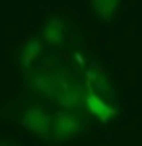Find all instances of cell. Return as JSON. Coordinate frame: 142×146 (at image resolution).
Instances as JSON below:
<instances>
[{
	"label": "cell",
	"mask_w": 142,
	"mask_h": 146,
	"mask_svg": "<svg viewBox=\"0 0 142 146\" xmlns=\"http://www.w3.org/2000/svg\"><path fill=\"white\" fill-rule=\"evenodd\" d=\"M64 35H66V25L58 18L49 20L47 25L43 27V39H45V43H49V45H58L64 39Z\"/></svg>",
	"instance_id": "cell-8"
},
{
	"label": "cell",
	"mask_w": 142,
	"mask_h": 146,
	"mask_svg": "<svg viewBox=\"0 0 142 146\" xmlns=\"http://www.w3.org/2000/svg\"><path fill=\"white\" fill-rule=\"evenodd\" d=\"M84 103H86V109L94 117H98L101 123H109L111 119L117 115V109L115 107H111V105H107V101L103 100L101 96H98V94H94V92H86V96H84Z\"/></svg>",
	"instance_id": "cell-4"
},
{
	"label": "cell",
	"mask_w": 142,
	"mask_h": 146,
	"mask_svg": "<svg viewBox=\"0 0 142 146\" xmlns=\"http://www.w3.org/2000/svg\"><path fill=\"white\" fill-rule=\"evenodd\" d=\"M121 0H94V10L98 12V16L101 20H111L113 14L117 12Z\"/></svg>",
	"instance_id": "cell-9"
},
{
	"label": "cell",
	"mask_w": 142,
	"mask_h": 146,
	"mask_svg": "<svg viewBox=\"0 0 142 146\" xmlns=\"http://www.w3.org/2000/svg\"><path fill=\"white\" fill-rule=\"evenodd\" d=\"M78 133H80V119L68 107L53 117L51 136L55 140H64V138H70V136H76Z\"/></svg>",
	"instance_id": "cell-3"
},
{
	"label": "cell",
	"mask_w": 142,
	"mask_h": 146,
	"mask_svg": "<svg viewBox=\"0 0 142 146\" xmlns=\"http://www.w3.org/2000/svg\"><path fill=\"white\" fill-rule=\"evenodd\" d=\"M27 86H29L35 94L43 96V98H51V100L56 98L55 86H53V82L49 78V74L43 72V70H33L31 74L27 76Z\"/></svg>",
	"instance_id": "cell-6"
},
{
	"label": "cell",
	"mask_w": 142,
	"mask_h": 146,
	"mask_svg": "<svg viewBox=\"0 0 142 146\" xmlns=\"http://www.w3.org/2000/svg\"><path fill=\"white\" fill-rule=\"evenodd\" d=\"M41 51H43V43L37 39V37H31V39H27L25 43L22 45L20 49V53H18V58H20V64L25 68H29L39 58L41 55Z\"/></svg>",
	"instance_id": "cell-7"
},
{
	"label": "cell",
	"mask_w": 142,
	"mask_h": 146,
	"mask_svg": "<svg viewBox=\"0 0 142 146\" xmlns=\"http://www.w3.org/2000/svg\"><path fill=\"white\" fill-rule=\"evenodd\" d=\"M22 125L33 131L35 135L49 138L51 129H53V117L41 107H27L22 115Z\"/></svg>",
	"instance_id": "cell-2"
},
{
	"label": "cell",
	"mask_w": 142,
	"mask_h": 146,
	"mask_svg": "<svg viewBox=\"0 0 142 146\" xmlns=\"http://www.w3.org/2000/svg\"><path fill=\"white\" fill-rule=\"evenodd\" d=\"M47 74H49V78H51V82H53V86L56 90L55 100L62 107L72 109V107H76V105H80L84 101V90L80 88L78 80L66 68H58V66L51 68Z\"/></svg>",
	"instance_id": "cell-1"
},
{
	"label": "cell",
	"mask_w": 142,
	"mask_h": 146,
	"mask_svg": "<svg viewBox=\"0 0 142 146\" xmlns=\"http://www.w3.org/2000/svg\"><path fill=\"white\" fill-rule=\"evenodd\" d=\"M86 90L88 92H94V94H98L101 96L103 100H109L111 98V82L109 78L105 76V72L103 70H99V68H90L86 72Z\"/></svg>",
	"instance_id": "cell-5"
}]
</instances>
